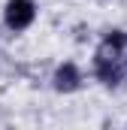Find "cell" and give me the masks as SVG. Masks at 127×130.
Listing matches in <instances>:
<instances>
[{
	"label": "cell",
	"mask_w": 127,
	"mask_h": 130,
	"mask_svg": "<svg viewBox=\"0 0 127 130\" xmlns=\"http://www.w3.org/2000/svg\"><path fill=\"white\" fill-rule=\"evenodd\" d=\"M79 82H82V73H79V67H76V64L58 67V73H55V88H58V91L70 94V91L79 88Z\"/></svg>",
	"instance_id": "3957f363"
},
{
	"label": "cell",
	"mask_w": 127,
	"mask_h": 130,
	"mask_svg": "<svg viewBox=\"0 0 127 130\" xmlns=\"http://www.w3.org/2000/svg\"><path fill=\"white\" fill-rule=\"evenodd\" d=\"M124 45H127V36H124L121 30H112V33H106L103 45L97 48V61H115V58H121Z\"/></svg>",
	"instance_id": "7a4b0ae2"
},
{
	"label": "cell",
	"mask_w": 127,
	"mask_h": 130,
	"mask_svg": "<svg viewBox=\"0 0 127 130\" xmlns=\"http://www.w3.org/2000/svg\"><path fill=\"white\" fill-rule=\"evenodd\" d=\"M3 18L12 30H24L36 18V6H33V0H9L6 9H3Z\"/></svg>",
	"instance_id": "6da1fadb"
}]
</instances>
